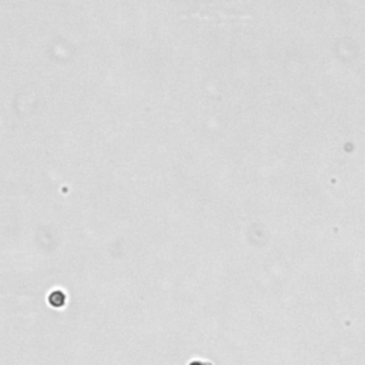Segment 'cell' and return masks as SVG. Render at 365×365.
Instances as JSON below:
<instances>
[{
    "instance_id": "obj_2",
    "label": "cell",
    "mask_w": 365,
    "mask_h": 365,
    "mask_svg": "<svg viewBox=\"0 0 365 365\" xmlns=\"http://www.w3.org/2000/svg\"><path fill=\"white\" fill-rule=\"evenodd\" d=\"M189 365H211L210 363H204V361H191Z\"/></svg>"
},
{
    "instance_id": "obj_1",
    "label": "cell",
    "mask_w": 365,
    "mask_h": 365,
    "mask_svg": "<svg viewBox=\"0 0 365 365\" xmlns=\"http://www.w3.org/2000/svg\"><path fill=\"white\" fill-rule=\"evenodd\" d=\"M49 304L50 305H53L54 308H62V307H65V304H66V293L65 291H62V290H54L52 291L50 294H49Z\"/></svg>"
}]
</instances>
